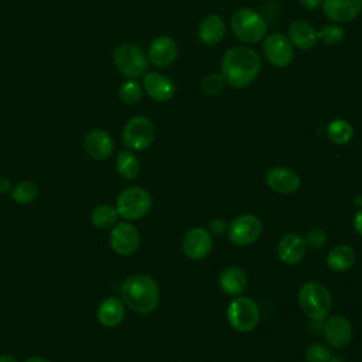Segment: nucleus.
<instances>
[{
    "label": "nucleus",
    "instance_id": "nucleus-35",
    "mask_svg": "<svg viewBox=\"0 0 362 362\" xmlns=\"http://www.w3.org/2000/svg\"><path fill=\"white\" fill-rule=\"evenodd\" d=\"M298 1H300V4H301L303 8L311 11V10L320 8V7L322 6V1H324V0H298Z\"/></svg>",
    "mask_w": 362,
    "mask_h": 362
},
{
    "label": "nucleus",
    "instance_id": "nucleus-18",
    "mask_svg": "<svg viewBox=\"0 0 362 362\" xmlns=\"http://www.w3.org/2000/svg\"><path fill=\"white\" fill-rule=\"evenodd\" d=\"M113 147L115 143L112 136L102 129H93L83 137V150L93 160L107 158L112 154Z\"/></svg>",
    "mask_w": 362,
    "mask_h": 362
},
{
    "label": "nucleus",
    "instance_id": "nucleus-33",
    "mask_svg": "<svg viewBox=\"0 0 362 362\" xmlns=\"http://www.w3.org/2000/svg\"><path fill=\"white\" fill-rule=\"evenodd\" d=\"M305 245L307 246H310V247H313V249H320V247H322L324 245H325V242H327V235H325V232L324 230H321V229H313V230H310L308 233H307V236H305Z\"/></svg>",
    "mask_w": 362,
    "mask_h": 362
},
{
    "label": "nucleus",
    "instance_id": "nucleus-3",
    "mask_svg": "<svg viewBox=\"0 0 362 362\" xmlns=\"http://www.w3.org/2000/svg\"><path fill=\"white\" fill-rule=\"evenodd\" d=\"M298 304L310 320L321 322L332 310V296L324 284L308 281L298 291Z\"/></svg>",
    "mask_w": 362,
    "mask_h": 362
},
{
    "label": "nucleus",
    "instance_id": "nucleus-12",
    "mask_svg": "<svg viewBox=\"0 0 362 362\" xmlns=\"http://www.w3.org/2000/svg\"><path fill=\"white\" fill-rule=\"evenodd\" d=\"M143 90L148 95L156 102L164 103L173 99L175 95V83L173 82L171 78L161 72H146L143 75V82H141Z\"/></svg>",
    "mask_w": 362,
    "mask_h": 362
},
{
    "label": "nucleus",
    "instance_id": "nucleus-2",
    "mask_svg": "<svg viewBox=\"0 0 362 362\" xmlns=\"http://www.w3.org/2000/svg\"><path fill=\"white\" fill-rule=\"evenodd\" d=\"M122 301L139 314H150L160 301V290L156 280L147 274H134L124 280L120 288Z\"/></svg>",
    "mask_w": 362,
    "mask_h": 362
},
{
    "label": "nucleus",
    "instance_id": "nucleus-4",
    "mask_svg": "<svg viewBox=\"0 0 362 362\" xmlns=\"http://www.w3.org/2000/svg\"><path fill=\"white\" fill-rule=\"evenodd\" d=\"M230 28L245 44H256L262 41L267 33V24L263 16L249 7H240L232 13Z\"/></svg>",
    "mask_w": 362,
    "mask_h": 362
},
{
    "label": "nucleus",
    "instance_id": "nucleus-25",
    "mask_svg": "<svg viewBox=\"0 0 362 362\" xmlns=\"http://www.w3.org/2000/svg\"><path fill=\"white\" fill-rule=\"evenodd\" d=\"M116 170L122 178L136 180L140 173V161L130 150H123L116 157Z\"/></svg>",
    "mask_w": 362,
    "mask_h": 362
},
{
    "label": "nucleus",
    "instance_id": "nucleus-9",
    "mask_svg": "<svg viewBox=\"0 0 362 362\" xmlns=\"http://www.w3.org/2000/svg\"><path fill=\"white\" fill-rule=\"evenodd\" d=\"M263 55L269 64L276 68H286L294 59V48L287 35L281 33H272L264 37Z\"/></svg>",
    "mask_w": 362,
    "mask_h": 362
},
{
    "label": "nucleus",
    "instance_id": "nucleus-11",
    "mask_svg": "<svg viewBox=\"0 0 362 362\" xmlns=\"http://www.w3.org/2000/svg\"><path fill=\"white\" fill-rule=\"evenodd\" d=\"M109 243L113 252L117 255L130 256L139 249L140 233L134 225L129 222H120L112 228Z\"/></svg>",
    "mask_w": 362,
    "mask_h": 362
},
{
    "label": "nucleus",
    "instance_id": "nucleus-32",
    "mask_svg": "<svg viewBox=\"0 0 362 362\" xmlns=\"http://www.w3.org/2000/svg\"><path fill=\"white\" fill-rule=\"evenodd\" d=\"M331 351L322 344H311L305 349V359L307 362H329L331 361Z\"/></svg>",
    "mask_w": 362,
    "mask_h": 362
},
{
    "label": "nucleus",
    "instance_id": "nucleus-10",
    "mask_svg": "<svg viewBox=\"0 0 362 362\" xmlns=\"http://www.w3.org/2000/svg\"><path fill=\"white\" fill-rule=\"evenodd\" d=\"M228 236L232 243L238 246H247L255 243L262 233V222L252 214L236 216L228 225Z\"/></svg>",
    "mask_w": 362,
    "mask_h": 362
},
{
    "label": "nucleus",
    "instance_id": "nucleus-39",
    "mask_svg": "<svg viewBox=\"0 0 362 362\" xmlns=\"http://www.w3.org/2000/svg\"><path fill=\"white\" fill-rule=\"evenodd\" d=\"M24 362H49V361L45 358H41V356H30Z\"/></svg>",
    "mask_w": 362,
    "mask_h": 362
},
{
    "label": "nucleus",
    "instance_id": "nucleus-27",
    "mask_svg": "<svg viewBox=\"0 0 362 362\" xmlns=\"http://www.w3.org/2000/svg\"><path fill=\"white\" fill-rule=\"evenodd\" d=\"M327 136L335 144H346L354 137V127L344 119H334L327 126Z\"/></svg>",
    "mask_w": 362,
    "mask_h": 362
},
{
    "label": "nucleus",
    "instance_id": "nucleus-5",
    "mask_svg": "<svg viewBox=\"0 0 362 362\" xmlns=\"http://www.w3.org/2000/svg\"><path fill=\"white\" fill-rule=\"evenodd\" d=\"M113 64L123 76L129 79H136L147 72L148 58L139 45L124 42L115 49Z\"/></svg>",
    "mask_w": 362,
    "mask_h": 362
},
{
    "label": "nucleus",
    "instance_id": "nucleus-20",
    "mask_svg": "<svg viewBox=\"0 0 362 362\" xmlns=\"http://www.w3.org/2000/svg\"><path fill=\"white\" fill-rule=\"evenodd\" d=\"M287 38L300 49H311L318 42V30L305 20H296L287 28Z\"/></svg>",
    "mask_w": 362,
    "mask_h": 362
},
{
    "label": "nucleus",
    "instance_id": "nucleus-1",
    "mask_svg": "<svg viewBox=\"0 0 362 362\" xmlns=\"http://www.w3.org/2000/svg\"><path fill=\"white\" fill-rule=\"evenodd\" d=\"M262 71V58L250 47L229 48L221 61V75L232 88L249 86Z\"/></svg>",
    "mask_w": 362,
    "mask_h": 362
},
{
    "label": "nucleus",
    "instance_id": "nucleus-16",
    "mask_svg": "<svg viewBox=\"0 0 362 362\" xmlns=\"http://www.w3.org/2000/svg\"><path fill=\"white\" fill-rule=\"evenodd\" d=\"M264 181L270 189L279 194H291L300 188V175L288 167H273L266 175Z\"/></svg>",
    "mask_w": 362,
    "mask_h": 362
},
{
    "label": "nucleus",
    "instance_id": "nucleus-23",
    "mask_svg": "<svg viewBox=\"0 0 362 362\" xmlns=\"http://www.w3.org/2000/svg\"><path fill=\"white\" fill-rule=\"evenodd\" d=\"M219 286L229 296H239L247 286L246 276L242 269L230 266L226 267L219 276Z\"/></svg>",
    "mask_w": 362,
    "mask_h": 362
},
{
    "label": "nucleus",
    "instance_id": "nucleus-15",
    "mask_svg": "<svg viewBox=\"0 0 362 362\" xmlns=\"http://www.w3.org/2000/svg\"><path fill=\"white\" fill-rule=\"evenodd\" d=\"M178 54L177 42L168 35H160L150 42L147 58L157 68L170 66Z\"/></svg>",
    "mask_w": 362,
    "mask_h": 362
},
{
    "label": "nucleus",
    "instance_id": "nucleus-28",
    "mask_svg": "<svg viewBox=\"0 0 362 362\" xmlns=\"http://www.w3.org/2000/svg\"><path fill=\"white\" fill-rule=\"evenodd\" d=\"M38 197V188L33 181H20L11 188V198L17 204H30Z\"/></svg>",
    "mask_w": 362,
    "mask_h": 362
},
{
    "label": "nucleus",
    "instance_id": "nucleus-19",
    "mask_svg": "<svg viewBox=\"0 0 362 362\" xmlns=\"http://www.w3.org/2000/svg\"><path fill=\"white\" fill-rule=\"evenodd\" d=\"M305 249H307V245L304 238L296 232H290L280 239L277 245V256L283 263L291 266L303 260L305 255Z\"/></svg>",
    "mask_w": 362,
    "mask_h": 362
},
{
    "label": "nucleus",
    "instance_id": "nucleus-29",
    "mask_svg": "<svg viewBox=\"0 0 362 362\" xmlns=\"http://www.w3.org/2000/svg\"><path fill=\"white\" fill-rule=\"evenodd\" d=\"M117 95L123 103L134 105L143 96V86L136 79H127L119 86Z\"/></svg>",
    "mask_w": 362,
    "mask_h": 362
},
{
    "label": "nucleus",
    "instance_id": "nucleus-38",
    "mask_svg": "<svg viewBox=\"0 0 362 362\" xmlns=\"http://www.w3.org/2000/svg\"><path fill=\"white\" fill-rule=\"evenodd\" d=\"M0 362H18V361L16 356L4 354V355H0Z\"/></svg>",
    "mask_w": 362,
    "mask_h": 362
},
{
    "label": "nucleus",
    "instance_id": "nucleus-13",
    "mask_svg": "<svg viewBox=\"0 0 362 362\" xmlns=\"http://www.w3.org/2000/svg\"><path fill=\"white\" fill-rule=\"evenodd\" d=\"M212 249L211 233L205 228H192L182 238V250L187 257L201 260L209 255Z\"/></svg>",
    "mask_w": 362,
    "mask_h": 362
},
{
    "label": "nucleus",
    "instance_id": "nucleus-24",
    "mask_svg": "<svg viewBox=\"0 0 362 362\" xmlns=\"http://www.w3.org/2000/svg\"><path fill=\"white\" fill-rule=\"evenodd\" d=\"M356 260L355 250L348 245H337L327 255V266L334 272H345Z\"/></svg>",
    "mask_w": 362,
    "mask_h": 362
},
{
    "label": "nucleus",
    "instance_id": "nucleus-26",
    "mask_svg": "<svg viewBox=\"0 0 362 362\" xmlns=\"http://www.w3.org/2000/svg\"><path fill=\"white\" fill-rule=\"evenodd\" d=\"M119 218L117 209L109 204H100L93 208L90 214V222L99 229H109L116 225Z\"/></svg>",
    "mask_w": 362,
    "mask_h": 362
},
{
    "label": "nucleus",
    "instance_id": "nucleus-34",
    "mask_svg": "<svg viewBox=\"0 0 362 362\" xmlns=\"http://www.w3.org/2000/svg\"><path fill=\"white\" fill-rule=\"evenodd\" d=\"M209 229H211V232H214V233L219 235V233H223V232H226V230H228V225H226V222H225L223 219L215 218V219H212V221H211V223H209Z\"/></svg>",
    "mask_w": 362,
    "mask_h": 362
},
{
    "label": "nucleus",
    "instance_id": "nucleus-22",
    "mask_svg": "<svg viewBox=\"0 0 362 362\" xmlns=\"http://www.w3.org/2000/svg\"><path fill=\"white\" fill-rule=\"evenodd\" d=\"M96 317L103 327H117L124 318V303L117 297H107L99 304Z\"/></svg>",
    "mask_w": 362,
    "mask_h": 362
},
{
    "label": "nucleus",
    "instance_id": "nucleus-30",
    "mask_svg": "<svg viewBox=\"0 0 362 362\" xmlns=\"http://www.w3.org/2000/svg\"><path fill=\"white\" fill-rule=\"evenodd\" d=\"M345 31L337 23H328L318 30V41H322L325 45H337L344 40Z\"/></svg>",
    "mask_w": 362,
    "mask_h": 362
},
{
    "label": "nucleus",
    "instance_id": "nucleus-6",
    "mask_svg": "<svg viewBox=\"0 0 362 362\" xmlns=\"http://www.w3.org/2000/svg\"><path fill=\"white\" fill-rule=\"evenodd\" d=\"M156 139V127L151 119L143 115L133 116L124 124L122 140L130 151L147 150Z\"/></svg>",
    "mask_w": 362,
    "mask_h": 362
},
{
    "label": "nucleus",
    "instance_id": "nucleus-8",
    "mask_svg": "<svg viewBox=\"0 0 362 362\" xmlns=\"http://www.w3.org/2000/svg\"><path fill=\"white\" fill-rule=\"evenodd\" d=\"M228 322L239 332L252 331L259 322V307L250 297H236L226 310Z\"/></svg>",
    "mask_w": 362,
    "mask_h": 362
},
{
    "label": "nucleus",
    "instance_id": "nucleus-21",
    "mask_svg": "<svg viewBox=\"0 0 362 362\" xmlns=\"http://www.w3.org/2000/svg\"><path fill=\"white\" fill-rule=\"evenodd\" d=\"M197 33L202 44L214 47L223 40L226 25L219 14H208L201 20Z\"/></svg>",
    "mask_w": 362,
    "mask_h": 362
},
{
    "label": "nucleus",
    "instance_id": "nucleus-37",
    "mask_svg": "<svg viewBox=\"0 0 362 362\" xmlns=\"http://www.w3.org/2000/svg\"><path fill=\"white\" fill-rule=\"evenodd\" d=\"M13 185H11V181L6 177H0V194H6L8 191H11Z\"/></svg>",
    "mask_w": 362,
    "mask_h": 362
},
{
    "label": "nucleus",
    "instance_id": "nucleus-31",
    "mask_svg": "<svg viewBox=\"0 0 362 362\" xmlns=\"http://www.w3.org/2000/svg\"><path fill=\"white\" fill-rule=\"evenodd\" d=\"M225 85L226 82L221 74H208L201 79V83H199L202 93L206 96L219 95L223 90Z\"/></svg>",
    "mask_w": 362,
    "mask_h": 362
},
{
    "label": "nucleus",
    "instance_id": "nucleus-7",
    "mask_svg": "<svg viewBox=\"0 0 362 362\" xmlns=\"http://www.w3.org/2000/svg\"><path fill=\"white\" fill-rule=\"evenodd\" d=\"M151 208V197L141 187H130L123 189L116 199L119 216L127 221H136L147 215Z\"/></svg>",
    "mask_w": 362,
    "mask_h": 362
},
{
    "label": "nucleus",
    "instance_id": "nucleus-14",
    "mask_svg": "<svg viewBox=\"0 0 362 362\" xmlns=\"http://www.w3.org/2000/svg\"><path fill=\"white\" fill-rule=\"evenodd\" d=\"M322 11L332 23H349L362 11V0H324Z\"/></svg>",
    "mask_w": 362,
    "mask_h": 362
},
{
    "label": "nucleus",
    "instance_id": "nucleus-17",
    "mask_svg": "<svg viewBox=\"0 0 362 362\" xmlns=\"http://www.w3.org/2000/svg\"><path fill=\"white\" fill-rule=\"evenodd\" d=\"M322 334L329 345L334 348H342L351 342L352 324L344 315H334L324 322Z\"/></svg>",
    "mask_w": 362,
    "mask_h": 362
},
{
    "label": "nucleus",
    "instance_id": "nucleus-36",
    "mask_svg": "<svg viewBox=\"0 0 362 362\" xmlns=\"http://www.w3.org/2000/svg\"><path fill=\"white\" fill-rule=\"evenodd\" d=\"M354 228L362 236V209H359L354 216Z\"/></svg>",
    "mask_w": 362,
    "mask_h": 362
}]
</instances>
